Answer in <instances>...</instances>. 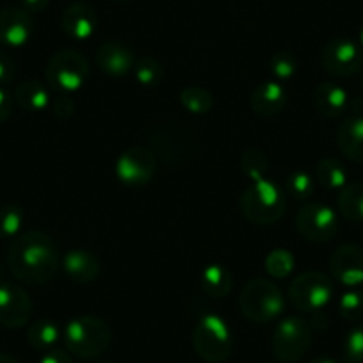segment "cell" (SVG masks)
Instances as JSON below:
<instances>
[{
    "mask_svg": "<svg viewBox=\"0 0 363 363\" xmlns=\"http://www.w3.org/2000/svg\"><path fill=\"white\" fill-rule=\"evenodd\" d=\"M200 287L208 298L223 299L230 296L233 289V278L225 265L211 264L201 271Z\"/></svg>",
    "mask_w": 363,
    "mask_h": 363,
    "instance_id": "obj_22",
    "label": "cell"
},
{
    "mask_svg": "<svg viewBox=\"0 0 363 363\" xmlns=\"http://www.w3.org/2000/svg\"><path fill=\"white\" fill-rule=\"evenodd\" d=\"M310 363H337L333 358H330V356H317V358H313Z\"/></svg>",
    "mask_w": 363,
    "mask_h": 363,
    "instance_id": "obj_42",
    "label": "cell"
},
{
    "mask_svg": "<svg viewBox=\"0 0 363 363\" xmlns=\"http://www.w3.org/2000/svg\"><path fill=\"white\" fill-rule=\"evenodd\" d=\"M315 178L320 186L330 191H340L347 186V169L340 160L333 157H324L315 167Z\"/></svg>",
    "mask_w": 363,
    "mask_h": 363,
    "instance_id": "obj_26",
    "label": "cell"
},
{
    "mask_svg": "<svg viewBox=\"0 0 363 363\" xmlns=\"http://www.w3.org/2000/svg\"><path fill=\"white\" fill-rule=\"evenodd\" d=\"M0 363H20L15 356L6 354V352H0Z\"/></svg>",
    "mask_w": 363,
    "mask_h": 363,
    "instance_id": "obj_41",
    "label": "cell"
},
{
    "mask_svg": "<svg viewBox=\"0 0 363 363\" xmlns=\"http://www.w3.org/2000/svg\"><path fill=\"white\" fill-rule=\"evenodd\" d=\"M296 228L310 242H328L338 233V216L328 205L308 203L299 208Z\"/></svg>",
    "mask_w": 363,
    "mask_h": 363,
    "instance_id": "obj_10",
    "label": "cell"
},
{
    "mask_svg": "<svg viewBox=\"0 0 363 363\" xmlns=\"http://www.w3.org/2000/svg\"><path fill=\"white\" fill-rule=\"evenodd\" d=\"M52 113L59 120H68L75 113V102H73L72 95H65V93H55L52 99Z\"/></svg>",
    "mask_w": 363,
    "mask_h": 363,
    "instance_id": "obj_36",
    "label": "cell"
},
{
    "mask_svg": "<svg viewBox=\"0 0 363 363\" xmlns=\"http://www.w3.org/2000/svg\"><path fill=\"white\" fill-rule=\"evenodd\" d=\"M271 73L278 82H287L298 73V57L292 52H278L271 57Z\"/></svg>",
    "mask_w": 363,
    "mask_h": 363,
    "instance_id": "obj_32",
    "label": "cell"
},
{
    "mask_svg": "<svg viewBox=\"0 0 363 363\" xmlns=\"http://www.w3.org/2000/svg\"><path fill=\"white\" fill-rule=\"evenodd\" d=\"M338 313L342 319L356 320L363 319V291L359 289H351L349 292H344L338 299Z\"/></svg>",
    "mask_w": 363,
    "mask_h": 363,
    "instance_id": "obj_33",
    "label": "cell"
},
{
    "mask_svg": "<svg viewBox=\"0 0 363 363\" xmlns=\"http://www.w3.org/2000/svg\"><path fill=\"white\" fill-rule=\"evenodd\" d=\"M296 260L289 250H272L271 253L265 257V271L271 278H287L292 271H294Z\"/></svg>",
    "mask_w": 363,
    "mask_h": 363,
    "instance_id": "obj_30",
    "label": "cell"
},
{
    "mask_svg": "<svg viewBox=\"0 0 363 363\" xmlns=\"http://www.w3.org/2000/svg\"><path fill=\"white\" fill-rule=\"evenodd\" d=\"M312 104L320 116L335 120V118L342 116L347 111L349 95L340 84L320 82L313 89Z\"/></svg>",
    "mask_w": 363,
    "mask_h": 363,
    "instance_id": "obj_20",
    "label": "cell"
},
{
    "mask_svg": "<svg viewBox=\"0 0 363 363\" xmlns=\"http://www.w3.org/2000/svg\"><path fill=\"white\" fill-rule=\"evenodd\" d=\"M34 22L26 9L8 8L0 11V43L6 47H22L30 40Z\"/></svg>",
    "mask_w": 363,
    "mask_h": 363,
    "instance_id": "obj_16",
    "label": "cell"
},
{
    "mask_svg": "<svg viewBox=\"0 0 363 363\" xmlns=\"http://www.w3.org/2000/svg\"><path fill=\"white\" fill-rule=\"evenodd\" d=\"M340 152L352 162H363V113H354L338 127Z\"/></svg>",
    "mask_w": 363,
    "mask_h": 363,
    "instance_id": "obj_21",
    "label": "cell"
},
{
    "mask_svg": "<svg viewBox=\"0 0 363 363\" xmlns=\"http://www.w3.org/2000/svg\"><path fill=\"white\" fill-rule=\"evenodd\" d=\"M26 214L16 205L0 207V239H15L22 233Z\"/></svg>",
    "mask_w": 363,
    "mask_h": 363,
    "instance_id": "obj_29",
    "label": "cell"
},
{
    "mask_svg": "<svg viewBox=\"0 0 363 363\" xmlns=\"http://www.w3.org/2000/svg\"><path fill=\"white\" fill-rule=\"evenodd\" d=\"M15 73L16 66L13 57L9 54H6L4 50H0V86L11 82L15 79Z\"/></svg>",
    "mask_w": 363,
    "mask_h": 363,
    "instance_id": "obj_37",
    "label": "cell"
},
{
    "mask_svg": "<svg viewBox=\"0 0 363 363\" xmlns=\"http://www.w3.org/2000/svg\"><path fill=\"white\" fill-rule=\"evenodd\" d=\"M40 363H73V359L68 352L55 347V349H50V351L43 352Z\"/></svg>",
    "mask_w": 363,
    "mask_h": 363,
    "instance_id": "obj_38",
    "label": "cell"
},
{
    "mask_svg": "<svg viewBox=\"0 0 363 363\" xmlns=\"http://www.w3.org/2000/svg\"><path fill=\"white\" fill-rule=\"evenodd\" d=\"M62 342L73 356L82 359L100 358L113 342L109 324L96 315H80L66 323Z\"/></svg>",
    "mask_w": 363,
    "mask_h": 363,
    "instance_id": "obj_2",
    "label": "cell"
},
{
    "mask_svg": "<svg viewBox=\"0 0 363 363\" xmlns=\"http://www.w3.org/2000/svg\"><path fill=\"white\" fill-rule=\"evenodd\" d=\"M155 174V153L146 146H132L120 155L116 177L128 187L146 186Z\"/></svg>",
    "mask_w": 363,
    "mask_h": 363,
    "instance_id": "obj_11",
    "label": "cell"
},
{
    "mask_svg": "<svg viewBox=\"0 0 363 363\" xmlns=\"http://www.w3.org/2000/svg\"><path fill=\"white\" fill-rule=\"evenodd\" d=\"M239 203L247 221L265 226L277 223L284 216L287 201L280 186L262 177L246 187Z\"/></svg>",
    "mask_w": 363,
    "mask_h": 363,
    "instance_id": "obj_3",
    "label": "cell"
},
{
    "mask_svg": "<svg viewBox=\"0 0 363 363\" xmlns=\"http://www.w3.org/2000/svg\"><path fill=\"white\" fill-rule=\"evenodd\" d=\"M15 100L20 109L27 111V113H41V111L48 109L52 102L47 87L38 80H26L20 84L16 87Z\"/></svg>",
    "mask_w": 363,
    "mask_h": 363,
    "instance_id": "obj_23",
    "label": "cell"
},
{
    "mask_svg": "<svg viewBox=\"0 0 363 363\" xmlns=\"http://www.w3.org/2000/svg\"><path fill=\"white\" fill-rule=\"evenodd\" d=\"M239 306L247 320L257 324L271 323L284 313L285 298L277 284L255 278L242 287L239 296Z\"/></svg>",
    "mask_w": 363,
    "mask_h": 363,
    "instance_id": "obj_4",
    "label": "cell"
},
{
    "mask_svg": "<svg viewBox=\"0 0 363 363\" xmlns=\"http://www.w3.org/2000/svg\"><path fill=\"white\" fill-rule=\"evenodd\" d=\"M323 69L331 77H352L363 69V48L349 38L328 41L320 55Z\"/></svg>",
    "mask_w": 363,
    "mask_h": 363,
    "instance_id": "obj_9",
    "label": "cell"
},
{
    "mask_svg": "<svg viewBox=\"0 0 363 363\" xmlns=\"http://www.w3.org/2000/svg\"><path fill=\"white\" fill-rule=\"evenodd\" d=\"M331 277L345 287L356 289L363 284V247L342 244L330 258Z\"/></svg>",
    "mask_w": 363,
    "mask_h": 363,
    "instance_id": "obj_13",
    "label": "cell"
},
{
    "mask_svg": "<svg viewBox=\"0 0 363 363\" xmlns=\"http://www.w3.org/2000/svg\"><path fill=\"white\" fill-rule=\"evenodd\" d=\"M13 113V99L8 91L0 87V123H4Z\"/></svg>",
    "mask_w": 363,
    "mask_h": 363,
    "instance_id": "obj_39",
    "label": "cell"
},
{
    "mask_svg": "<svg viewBox=\"0 0 363 363\" xmlns=\"http://www.w3.org/2000/svg\"><path fill=\"white\" fill-rule=\"evenodd\" d=\"M362 89H363V69H362Z\"/></svg>",
    "mask_w": 363,
    "mask_h": 363,
    "instance_id": "obj_44",
    "label": "cell"
},
{
    "mask_svg": "<svg viewBox=\"0 0 363 363\" xmlns=\"http://www.w3.org/2000/svg\"><path fill=\"white\" fill-rule=\"evenodd\" d=\"M99 363H114V362H107V359H106V362H99Z\"/></svg>",
    "mask_w": 363,
    "mask_h": 363,
    "instance_id": "obj_45",
    "label": "cell"
},
{
    "mask_svg": "<svg viewBox=\"0 0 363 363\" xmlns=\"http://www.w3.org/2000/svg\"><path fill=\"white\" fill-rule=\"evenodd\" d=\"M61 27L66 36L75 41H86L95 36L99 27V15L95 8L86 2H73L62 11Z\"/></svg>",
    "mask_w": 363,
    "mask_h": 363,
    "instance_id": "obj_15",
    "label": "cell"
},
{
    "mask_svg": "<svg viewBox=\"0 0 363 363\" xmlns=\"http://www.w3.org/2000/svg\"><path fill=\"white\" fill-rule=\"evenodd\" d=\"M233 335L223 317L207 313L196 323L193 345L196 354L208 363H225L233 352Z\"/></svg>",
    "mask_w": 363,
    "mask_h": 363,
    "instance_id": "obj_5",
    "label": "cell"
},
{
    "mask_svg": "<svg viewBox=\"0 0 363 363\" xmlns=\"http://www.w3.org/2000/svg\"><path fill=\"white\" fill-rule=\"evenodd\" d=\"M62 338L61 328L57 326V323L48 319L36 320L29 326L27 330V342H29L30 347L34 351L47 352L50 349H55V345L59 344V340Z\"/></svg>",
    "mask_w": 363,
    "mask_h": 363,
    "instance_id": "obj_24",
    "label": "cell"
},
{
    "mask_svg": "<svg viewBox=\"0 0 363 363\" xmlns=\"http://www.w3.org/2000/svg\"><path fill=\"white\" fill-rule=\"evenodd\" d=\"M135 65V55L125 43L106 41L96 50V66L100 72L109 77H123L132 72Z\"/></svg>",
    "mask_w": 363,
    "mask_h": 363,
    "instance_id": "obj_17",
    "label": "cell"
},
{
    "mask_svg": "<svg viewBox=\"0 0 363 363\" xmlns=\"http://www.w3.org/2000/svg\"><path fill=\"white\" fill-rule=\"evenodd\" d=\"M313 187H315V182H313L312 174L303 169L291 171L289 177L285 178V189L296 200H308L313 194Z\"/></svg>",
    "mask_w": 363,
    "mask_h": 363,
    "instance_id": "obj_31",
    "label": "cell"
},
{
    "mask_svg": "<svg viewBox=\"0 0 363 363\" xmlns=\"http://www.w3.org/2000/svg\"><path fill=\"white\" fill-rule=\"evenodd\" d=\"M240 166L251 180H257V178L264 177L265 169H267V159L258 150H247L240 159Z\"/></svg>",
    "mask_w": 363,
    "mask_h": 363,
    "instance_id": "obj_35",
    "label": "cell"
},
{
    "mask_svg": "<svg viewBox=\"0 0 363 363\" xmlns=\"http://www.w3.org/2000/svg\"><path fill=\"white\" fill-rule=\"evenodd\" d=\"M180 104L193 114H207L214 107V96L205 87L189 86L182 89Z\"/></svg>",
    "mask_w": 363,
    "mask_h": 363,
    "instance_id": "obj_27",
    "label": "cell"
},
{
    "mask_svg": "<svg viewBox=\"0 0 363 363\" xmlns=\"http://www.w3.org/2000/svg\"><path fill=\"white\" fill-rule=\"evenodd\" d=\"M8 264L16 280L43 285L57 274L61 257L54 239L34 230L13 239L8 251Z\"/></svg>",
    "mask_w": 363,
    "mask_h": 363,
    "instance_id": "obj_1",
    "label": "cell"
},
{
    "mask_svg": "<svg viewBox=\"0 0 363 363\" xmlns=\"http://www.w3.org/2000/svg\"><path fill=\"white\" fill-rule=\"evenodd\" d=\"M358 43L362 45V48H363V22H362V26H359V33H358Z\"/></svg>",
    "mask_w": 363,
    "mask_h": 363,
    "instance_id": "obj_43",
    "label": "cell"
},
{
    "mask_svg": "<svg viewBox=\"0 0 363 363\" xmlns=\"http://www.w3.org/2000/svg\"><path fill=\"white\" fill-rule=\"evenodd\" d=\"M344 362L363 363V323L356 324L344 338Z\"/></svg>",
    "mask_w": 363,
    "mask_h": 363,
    "instance_id": "obj_34",
    "label": "cell"
},
{
    "mask_svg": "<svg viewBox=\"0 0 363 363\" xmlns=\"http://www.w3.org/2000/svg\"><path fill=\"white\" fill-rule=\"evenodd\" d=\"M333 298V281L319 271L301 272L289 285V301L303 313H317Z\"/></svg>",
    "mask_w": 363,
    "mask_h": 363,
    "instance_id": "obj_6",
    "label": "cell"
},
{
    "mask_svg": "<svg viewBox=\"0 0 363 363\" xmlns=\"http://www.w3.org/2000/svg\"><path fill=\"white\" fill-rule=\"evenodd\" d=\"M48 2L50 0H22V9H26L27 13H40L47 8Z\"/></svg>",
    "mask_w": 363,
    "mask_h": 363,
    "instance_id": "obj_40",
    "label": "cell"
},
{
    "mask_svg": "<svg viewBox=\"0 0 363 363\" xmlns=\"http://www.w3.org/2000/svg\"><path fill=\"white\" fill-rule=\"evenodd\" d=\"M193 138L186 134L180 128L171 127H160L153 132L152 139V152L162 157L166 162H184L187 155L193 153Z\"/></svg>",
    "mask_w": 363,
    "mask_h": 363,
    "instance_id": "obj_14",
    "label": "cell"
},
{
    "mask_svg": "<svg viewBox=\"0 0 363 363\" xmlns=\"http://www.w3.org/2000/svg\"><path fill=\"white\" fill-rule=\"evenodd\" d=\"M61 267L66 277L75 284H91L100 274V260L89 250H72L61 258Z\"/></svg>",
    "mask_w": 363,
    "mask_h": 363,
    "instance_id": "obj_19",
    "label": "cell"
},
{
    "mask_svg": "<svg viewBox=\"0 0 363 363\" xmlns=\"http://www.w3.org/2000/svg\"><path fill=\"white\" fill-rule=\"evenodd\" d=\"M310 345H312V328L303 317H287L272 333V354L284 363L299 362L308 352Z\"/></svg>",
    "mask_w": 363,
    "mask_h": 363,
    "instance_id": "obj_8",
    "label": "cell"
},
{
    "mask_svg": "<svg viewBox=\"0 0 363 363\" xmlns=\"http://www.w3.org/2000/svg\"><path fill=\"white\" fill-rule=\"evenodd\" d=\"M251 109L262 118H271L280 114L287 106V91L278 80L260 82L251 93Z\"/></svg>",
    "mask_w": 363,
    "mask_h": 363,
    "instance_id": "obj_18",
    "label": "cell"
},
{
    "mask_svg": "<svg viewBox=\"0 0 363 363\" xmlns=\"http://www.w3.org/2000/svg\"><path fill=\"white\" fill-rule=\"evenodd\" d=\"M337 207L347 221L363 223V182H351L338 191Z\"/></svg>",
    "mask_w": 363,
    "mask_h": 363,
    "instance_id": "obj_25",
    "label": "cell"
},
{
    "mask_svg": "<svg viewBox=\"0 0 363 363\" xmlns=\"http://www.w3.org/2000/svg\"><path fill=\"white\" fill-rule=\"evenodd\" d=\"M45 77L54 93L73 95L86 84L89 77V62L79 52L62 50L52 55L45 69Z\"/></svg>",
    "mask_w": 363,
    "mask_h": 363,
    "instance_id": "obj_7",
    "label": "cell"
},
{
    "mask_svg": "<svg viewBox=\"0 0 363 363\" xmlns=\"http://www.w3.org/2000/svg\"><path fill=\"white\" fill-rule=\"evenodd\" d=\"M132 73H134L135 80L145 87H157L164 79L162 65L150 55H141L139 59H135Z\"/></svg>",
    "mask_w": 363,
    "mask_h": 363,
    "instance_id": "obj_28",
    "label": "cell"
},
{
    "mask_svg": "<svg viewBox=\"0 0 363 363\" xmlns=\"http://www.w3.org/2000/svg\"><path fill=\"white\" fill-rule=\"evenodd\" d=\"M33 301L20 285L0 281V324L9 330H18L29 324L33 317Z\"/></svg>",
    "mask_w": 363,
    "mask_h": 363,
    "instance_id": "obj_12",
    "label": "cell"
}]
</instances>
